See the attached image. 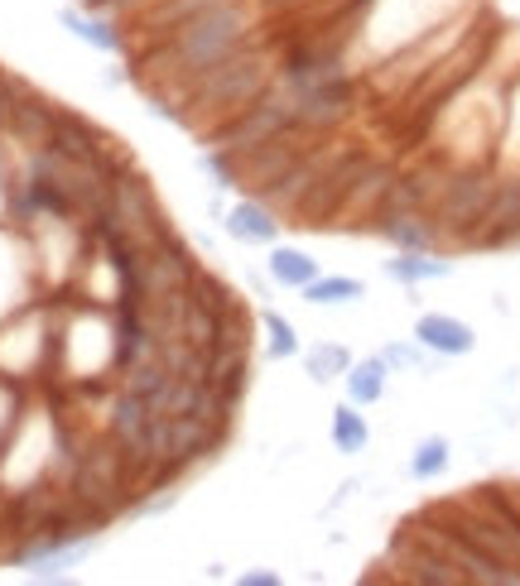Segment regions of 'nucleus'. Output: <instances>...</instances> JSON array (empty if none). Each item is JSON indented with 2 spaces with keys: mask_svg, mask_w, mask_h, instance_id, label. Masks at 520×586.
Here are the masks:
<instances>
[{
  "mask_svg": "<svg viewBox=\"0 0 520 586\" xmlns=\"http://www.w3.org/2000/svg\"><path fill=\"white\" fill-rule=\"evenodd\" d=\"M274 78H280V39H274V34H256L246 49L222 58V63L208 68L193 87H188L183 121L179 125L193 130V135L202 140L208 130L231 121L241 107H251V101L266 92Z\"/></svg>",
  "mask_w": 520,
  "mask_h": 586,
  "instance_id": "1",
  "label": "nucleus"
},
{
  "mask_svg": "<svg viewBox=\"0 0 520 586\" xmlns=\"http://www.w3.org/2000/svg\"><path fill=\"white\" fill-rule=\"evenodd\" d=\"M497 164H453L448 173L439 202H433V226H439V245L448 251H462L468 245V231L482 222L487 202H491V188H497Z\"/></svg>",
  "mask_w": 520,
  "mask_h": 586,
  "instance_id": "2",
  "label": "nucleus"
},
{
  "mask_svg": "<svg viewBox=\"0 0 520 586\" xmlns=\"http://www.w3.org/2000/svg\"><path fill=\"white\" fill-rule=\"evenodd\" d=\"M376 164V154L371 150H361V144L347 135V144L338 154H332V164L323 169V179H318L313 188H309V198H303V208L289 216V226H303V231H328L332 236V222L342 216V208H347V198H352V188H357V179L367 173Z\"/></svg>",
  "mask_w": 520,
  "mask_h": 586,
  "instance_id": "3",
  "label": "nucleus"
},
{
  "mask_svg": "<svg viewBox=\"0 0 520 586\" xmlns=\"http://www.w3.org/2000/svg\"><path fill=\"white\" fill-rule=\"evenodd\" d=\"M294 125V87H289L284 78H274L266 92H260L251 107H241L231 121H222L217 130H208L202 135V144H217V150H251V144H266L274 140L280 130Z\"/></svg>",
  "mask_w": 520,
  "mask_h": 586,
  "instance_id": "4",
  "label": "nucleus"
},
{
  "mask_svg": "<svg viewBox=\"0 0 520 586\" xmlns=\"http://www.w3.org/2000/svg\"><path fill=\"white\" fill-rule=\"evenodd\" d=\"M49 144H53V150H63V154H72V159H87V164H97V169H107V173H121V169L136 164V159H130V150L111 135V130L92 125L87 115L68 111V107H58V115H53V140Z\"/></svg>",
  "mask_w": 520,
  "mask_h": 586,
  "instance_id": "5",
  "label": "nucleus"
},
{
  "mask_svg": "<svg viewBox=\"0 0 520 586\" xmlns=\"http://www.w3.org/2000/svg\"><path fill=\"white\" fill-rule=\"evenodd\" d=\"M381 567H396V582H410V586H468V577L443 553H433L404 529H396V538H390Z\"/></svg>",
  "mask_w": 520,
  "mask_h": 586,
  "instance_id": "6",
  "label": "nucleus"
},
{
  "mask_svg": "<svg viewBox=\"0 0 520 586\" xmlns=\"http://www.w3.org/2000/svg\"><path fill=\"white\" fill-rule=\"evenodd\" d=\"M520 236V173H497V188H491V202L482 212V222L468 231V245L462 251H497V245H516Z\"/></svg>",
  "mask_w": 520,
  "mask_h": 586,
  "instance_id": "7",
  "label": "nucleus"
},
{
  "mask_svg": "<svg viewBox=\"0 0 520 586\" xmlns=\"http://www.w3.org/2000/svg\"><path fill=\"white\" fill-rule=\"evenodd\" d=\"M53 115H58V101H49V97H39L34 87L14 101V111H10V125L0 130V135H10V140H20L29 154L34 150H43V144L53 140Z\"/></svg>",
  "mask_w": 520,
  "mask_h": 586,
  "instance_id": "8",
  "label": "nucleus"
},
{
  "mask_svg": "<svg viewBox=\"0 0 520 586\" xmlns=\"http://www.w3.org/2000/svg\"><path fill=\"white\" fill-rule=\"evenodd\" d=\"M222 222H227V236H231V241H241V245H274V241H280L284 216L274 212V208H266L260 198L246 193L237 208H227Z\"/></svg>",
  "mask_w": 520,
  "mask_h": 586,
  "instance_id": "9",
  "label": "nucleus"
},
{
  "mask_svg": "<svg viewBox=\"0 0 520 586\" xmlns=\"http://www.w3.org/2000/svg\"><path fill=\"white\" fill-rule=\"evenodd\" d=\"M414 342L424 346L429 356H468V351L477 346V332L453 313H419Z\"/></svg>",
  "mask_w": 520,
  "mask_h": 586,
  "instance_id": "10",
  "label": "nucleus"
},
{
  "mask_svg": "<svg viewBox=\"0 0 520 586\" xmlns=\"http://www.w3.org/2000/svg\"><path fill=\"white\" fill-rule=\"evenodd\" d=\"M208 385L222 394V404L231 414H241V400H246V390H251V346H217Z\"/></svg>",
  "mask_w": 520,
  "mask_h": 586,
  "instance_id": "11",
  "label": "nucleus"
},
{
  "mask_svg": "<svg viewBox=\"0 0 520 586\" xmlns=\"http://www.w3.org/2000/svg\"><path fill=\"white\" fill-rule=\"evenodd\" d=\"M58 24H63L72 39H82L87 49H97V53H126V29H121V20H111V14L68 6V10H58Z\"/></svg>",
  "mask_w": 520,
  "mask_h": 586,
  "instance_id": "12",
  "label": "nucleus"
},
{
  "mask_svg": "<svg viewBox=\"0 0 520 586\" xmlns=\"http://www.w3.org/2000/svg\"><path fill=\"white\" fill-rule=\"evenodd\" d=\"M376 236L390 241L396 251H439V226L429 212H390L376 222Z\"/></svg>",
  "mask_w": 520,
  "mask_h": 586,
  "instance_id": "13",
  "label": "nucleus"
},
{
  "mask_svg": "<svg viewBox=\"0 0 520 586\" xmlns=\"http://www.w3.org/2000/svg\"><path fill=\"white\" fill-rule=\"evenodd\" d=\"M386 380H390V365L381 356H352V365L342 371V390H347V400L352 404L371 408V404H381Z\"/></svg>",
  "mask_w": 520,
  "mask_h": 586,
  "instance_id": "14",
  "label": "nucleus"
},
{
  "mask_svg": "<svg viewBox=\"0 0 520 586\" xmlns=\"http://www.w3.org/2000/svg\"><path fill=\"white\" fill-rule=\"evenodd\" d=\"M266 274H270V284L274 289H303V284H313L318 274V260L309 251H299V245H270V260H266Z\"/></svg>",
  "mask_w": 520,
  "mask_h": 586,
  "instance_id": "15",
  "label": "nucleus"
},
{
  "mask_svg": "<svg viewBox=\"0 0 520 586\" xmlns=\"http://www.w3.org/2000/svg\"><path fill=\"white\" fill-rule=\"evenodd\" d=\"M328 433H332V452H342V457H361V452L371 447V423L361 414V404H352V400L332 404Z\"/></svg>",
  "mask_w": 520,
  "mask_h": 586,
  "instance_id": "16",
  "label": "nucleus"
},
{
  "mask_svg": "<svg viewBox=\"0 0 520 586\" xmlns=\"http://www.w3.org/2000/svg\"><path fill=\"white\" fill-rule=\"evenodd\" d=\"M386 274L404 289L429 284V280H448L453 274V260H439L433 251H396V260H386Z\"/></svg>",
  "mask_w": 520,
  "mask_h": 586,
  "instance_id": "17",
  "label": "nucleus"
},
{
  "mask_svg": "<svg viewBox=\"0 0 520 586\" xmlns=\"http://www.w3.org/2000/svg\"><path fill=\"white\" fill-rule=\"evenodd\" d=\"M303 303L313 307H342V303H357L361 293H367V284L357 280V274H318L313 284H303Z\"/></svg>",
  "mask_w": 520,
  "mask_h": 586,
  "instance_id": "18",
  "label": "nucleus"
},
{
  "mask_svg": "<svg viewBox=\"0 0 520 586\" xmlns=\"http://www.w3.org/2000/svg\"><path fill=\"white\" fill-rule=\"evenodd\" d=\"M352 365V351L338 346V342H318L303 351V371H309L313 385H332V380H342V371Z\"/></svg>",
  "mask_w": 520,
  "mask_h": 586,
  "instance_id": "19",
  "label": "nucleus"
},
{
  "mask_svg": "<svg viewBox=\"0 0 520 586\" xmlns=\"http://www.w3.org/2000/svg\"><path fill=\"white\" fill-rule=\"evenodd\" d=\"M260 332H266V356L270 361H289V356H299V327L289 317H280L274 307H260Z\"/></svg>",
  "mask_w": 520,
  "mask_h": 586,
  "instance_id": "20",
  "label": "nucleus"
},
{
  "mask_svg": "<svg viewBox=\"0 0 520 586\" xmlns=\"http://www.w3.org/2000/svg\"><path fill=\"white\" fill-rule=\"evenodd\" d=\"M448 462H453V447H448V437H424V443L410 452V476L414 481H439L448 472Z\"/></svg>",
  "mask_w": 520,
  "mask_h": 586,
  "instance_id": "21",
  "label": "nucleus"
},
{
  "mask_svg": "<svg viewBox=\"0 0 520 586\" xmlns=\"http://www.w3.org/2000/svg\"><path fill=\"white\" fill-rule=\"evenodd\" d=\"M381 361L390 365V375L396 371H429V356H424V346L419 342H390L381 351Z\"/></svg>",
  "mask_w": 520,
  "mask_h": 586,
  "instance_id": "22",
  "label": "nucleus"
},
{
  "mask_svg": "<svg viewBox=\"0 0 520 586\" xmlns=\"http://www.w3.org/2000/svg\"><path fill=\"white\" fill-rule=\"evenodd\" d=\"M241 586H280V573H270V567H251V573L237 577Z\"/></svg>",
  "mask_w": 520,
  "mask_h": 586,
  "instance_id": "23",
  "label": "nucleus"
}]
</instances>
